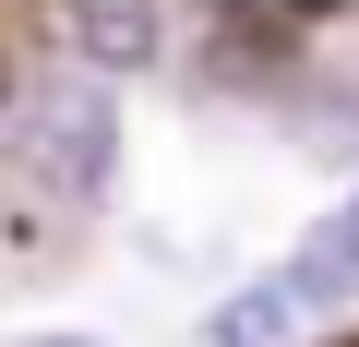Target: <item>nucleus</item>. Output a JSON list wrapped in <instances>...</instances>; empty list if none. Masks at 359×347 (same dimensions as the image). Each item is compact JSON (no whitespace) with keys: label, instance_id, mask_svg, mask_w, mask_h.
<instances>
[{"label":"nucleus","instance_id":"nucleus-1","mask_svg":"<svg viewBox=\"0 0 359 347\" xmlns=\"http://www.w3.org/2000/svg\"><path fill=\"white\" fill-rule=\"evenodd\" d=\"M311 311H359V192H347L264 287H240V299L216 311V347H287Z\"/></svg>","mask_w":359,"mask_h":347},{"label":"nucleus","instance_id":"nucleus-2","mask_svg":"<svg viewBox=\"0 0 359 347\" xmlns=\"http://www.w3.org/2000/svg\"><path fill=\"white\" fill-rule=\"evenodd\" d=\"M13 168H25L48 204H96L108 168H120V108H108V84H84V72L36 84L25 120H13Z\"/></svg>","mask_w":359,"mask_h":347},{"label":"nucleus","instance_id":"nucleus-3","mask_svg":"<svg viewBox=\"0 0 359 347\" xmlns=\"http://www.w3.org/2000/svg\"><path fill=\"white\" fill-rule=\"evenodd\" d=\"M60 13H72V48H84L96 72L156 60V0H60Z\"/></svg>","mask_w":359,"mask_h":347},{"label":"nucleus","instance_id":"nucleus-4","mask_svg":"<svg viewBox=\"0 0 359 347\" xmlns=\"http://www.w3.org/2000/svg\"><path fill=\"white\" fill-rule=\"evenodd\" d=\"M264 13H287V25H323V13H347V0H264Z\"/></svg>","mask_w":359,"mask_h":347},{"label":"nucleus","instance_id":"nucleus-5","mask_svg":"<svg viewBox=\"0 0 359 347\" xmlns=\"http://www.w3.org/2000/svg\"><path fill=\"white\" fill-rule=\"evenodd\" d=\"M25 347H96V335H25Z\"/></svg>","mask_w":359,"mask_h":347},{"label":"nucleus","instance_id":"nucleus-6","mask_svg":"<svg viewBox=\"0 0 359 347\" xmlns=\"http://www.w3.org/2000/svg\"><path fill=\"white\" fill-rule=\"evenodd\" d=\"M0 96H13V60H0Z\"/></svg>","mask_w":359,"mask_h":347}]
</instances>
